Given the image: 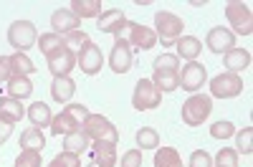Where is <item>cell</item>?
Wrapping results in <instances>:
<instances>
[{
  "label": "cell",
  "instance_id": "24",
  "mask_svg": "<svg viewBox=\"0 0 253 167\" xmlns=\"http://www.w3.org/2000/svg\"><path fill=\"white\" fill-rule=\"evenodd\" d=\"M0 114L8 117L13 124L20 122L26 117V109H23V104H20L18 99H10V96H0Z\"/></svg>",
  "mask_w": 253,
  "mask_h": 167
},
{
  "label": "cell",
  "instance_id": "30",
  "mask_svg": "<svg viewBox=\"0 0 253 167\" xmlns=\"http://www.w3.org/2000/svg\"><path fill=\"white\" fill-rule=\"evenodd\" d=\"M157 91H175L177 89V71H155V76L150 79Z\"/></svg>",
  "mask_w": 253,
  "mask_h": 167
},
{
  "label": "cell",
  "instance_id": "1",
  "mask_svg": "<svg viewBox=\"0 0 253 167\" xmlns=\"http://www.w3.org/2000/svg\"><path fill=\"white\" fill-rule=\"evenodd\" d=\"M155 36L162 41V46H175L177 43V38H182V28H185V23H182V18L180 15H175V13H170V10H157L155 13Z\"/></svg>",
  "mask_w": 253,
  "mask_h": 167
},
{
  "label": "cell",
  "instance_id": "5",
  "mask_svg": "<svg viewBox=\"0 0 253 167\" xmlns=\"http://www.w3.org/2000/svg\"><path fill=\"white\" fill-rule=\"evenodd\" d=\"M205 81H208V69L200 61H190L182 69H177V89H182V91L198 94Z\"/></svg>",
  "mask_w": 253,
  "mask_h": 167
},
{
  "label": "cell",
  "instance_id": "11",
  "mask_svg": "<svg viewBox=\"0 0 253 167\" xmlns=\"http://www.w3.org/2000/svg\"><path fill=\"white\" fill-rule=\"evenodd\" d=\"M76 66L86 74V76H94V74H99L101 71V66H104V56H101V48L96 46V43H89L84 46L79 53H76Z\"/></svg>",
  "mask_w": 253,
  "mask_h": 167
},
{
  "label": "cell",
  "instance_id": "29",
  "mask_svg": "<svg viewBox=\"0 0 253 167\" xmlns=\"http://www.w3.org/2000/svg\"><path fill=\"white\" fill-rule=\"evenodd\" d=\"M134 139H137V147H139V150H157V147H160V134H157V129H152V127L137 129Z\"/></svg>",
  "mask_w": 253,
  "mask_h": 167
},
{
  "label": "cell",
  "instance_id": "16",
  "mask_svg": "<svg viewBox=\"0 0 253 167\" xmlns=\"http://www.w3.org/2000/svg\"><path fill=\"white\" fill-rule=\"evenodd\" d=\"M89 150H91V157L99 167H114L119 162L117 144H112V142H94Z\"/></svg>",
  "mask_w": 253,
  "mask_h": 167
},
{
  "label": "cell",
  "instance_id": "12",
  "mask_svg": "<svg viewBox=\"0 0 253 167\" xmlns=\"http://www.w3.org/2000/svg\"><path fill=\"white\" fill-rule=\"evenodd\" d=\"M46 61H48V71L53 74V79H58V76H69V74L76 69V53L69 51L66 46L56 48L51 56H46Z\"/></svg>",
  "mask_w": 253,
  "mask_h": 167
},
{
  "label": "cell",
  "instance_id": "22",
  "mask_svg": "<svg viewBox=\"0 0 253 167\" xmlns=\"http://www.w3.org/2000/svg\"><path fill=\"white\" fill-rule=\"evenodd\" d=\"M101 0H71V13L81 20V18H99L101 10Z\"/></svg>",
  "mask_w": 253,
  "mask_h": 167
},
{
  "label": "cell",
  "instance_id": "3",
  "mask_svg": "<svg viewBox=\"0 0 253 167\" xmlns=\"http://www.w3.org/2000/svg\"><path fill=\"white\" fill-rule=\"evenodd\" d=\"M213 112V99L205 94H193L182 104V122L187 127H200V124Z\"/></svg>",
  "mask_w": 253,
  "mask_h": 167
},
{
  "label": "cell",
  "instance_id": "41",
  "mask_svg": "<svg viewBox=\"0 0 253 167\" xmlns=\"http://www.w3.org/2000/svg\"><path fill=\"white\" fill-rule=\"evenodd\" d=\"M142 150H126L122 155V167H142Z\"/></svg>",
  "mask_w": 253,
  "mask_h": 167
},
{
  "label": "cell",
  "instance_id": "39",
  "mask_svg": "<svg viewBox=\"0 0 253 167\" xmlns=\"http://www.w3.org/2000/svg\"><path fill=\"white\" fill-rule=\"evenodd\" d=\"M187 167H213V157H210L205 150H195L193 155H190Z\"/></svg>",
  "mask_w": 253,
  "mask_h": 167
},
{
  "label": "cell",
  "instance_id": "10",
  "mask_svg": "<svg viewBox=\"0 0 253 167\" xmlns=\"http://www.w3.org/2000/svg\"><path fill=\"white\" fill-rule=\"evenodd\" d=\"M109 69L114 74H126L132 69V46L126 43L124 36L114 38V46H112V53H109Z\"/></svg>",
  "mask_w": 253,
  "mask_h": 167
},
{
  "label": "cell",
  "instance_id": "9",
  "mask_svg": "<svg viewBox=\"0 0 253 167\" xmlns=\"http://www.w3.org/2000/svg\"><path fill=\"white\" fill-rule=\"evenodd\" d=\"M126 36V43H129L132 48H139V51H150V48H155V43H157V36H155V28H147V26H142V23H134V20H129L126 23V31H124Z\"/></svg>",
  "mask_w": 253,
  "mask_h": 167
},
{
  "label": "cell",
  "instance_id": "13",
  "mask_svg": "<svg viewBox=\"0 0 253 167\" xmlns=\"http://www.w3.org/2000/svg\"><path fill=\"white\" fill-rule=\"evenodd\" d=\"M126 23H129V20H126L124 10H117V8L104 10V13L96 18V28H99L101 33H112L114 38H117V36H124Z\"/></svg>",
  "mask_w": 253,
  "mask_h": 167
},
{
  "label": "cell",
  "instance_id": "31",
  "mask_svg": "<svg viewBox=\"0 0 253 167\" xmlns=\"http://www.w3.org/2000/svg\"><path fill=\"white\" fill-rule=\"evenodd\" d=\"M36 43H38V51L43 53V56H51L56 48H61V46H63V38H61V36H56V33L51 31V33H43V36H41V38L36 41Z\"/></svg>",
  "mask_w": 253,
  "mask_h": 167
},
{
  "label": "cell",
  "instance_id": "8",
  "mask_svg": "<svg viewBox=\"0 0 253 167\" xmlns=\"http://www.w3.org/2000/svg\"><path fill=\"white\" fill-rule=\"evenodd\" d=\"M210 94L215 99H233L238 94H243V79L238 74H220L215 79H210Z\"/></svg>",
  "mask_w": 253,
  "mask_h": 167
},
{
  "label": "cell",
  "instance_id": "21",
  "mask_svg": "<svg viewBox=\"0 0 253 167\" xmlns=\"http://www.w3.org/2000/svg\"><path fill=\"white\" fill-rule=\"evenodd\" d=\"M33 94V84L28 76H10L8 79V96L10 99H18V101H23Z\"/></svg>",
  "mask_w": 253,
  "mask_h": 167
},
{
  "label": "cell",
  "instance_id": "14",
  "mask_svg": "<svg viewBox=\"0 0 253 167\" xmlns=\"http://www.w3.org/2000/svg\"><path fill=\"white\" fill-rule=\"evenodd\" d=\"M205 46L213 51V53H225L230 48H236V36L230 33L228 28H223V26H215V28L208 31Z\"/></svg>",
  "mask_w": 253,
  "mask_h": 167
},
{
  "label": "cell",
  "instance_id": "2",
  "mask_svg": "<svg viewBox=\"0 0 253 167\" xmlns=\"http://www.w3.org/2000/svg\"><path fill=\"white\" fill-rule=\"evenodd\" d=\"M81 132L86 134L91 142H112V144L119 142L117 127L101 114H89L86 119H84V124H81Z\"/></svg>",
  "mask_w": 253,
  "mask_h": 167
},
{
  "label": "cell",
  "instance_id": "43",
  "mask_svg": "<svg viewBox=\"0 0 253 167\" xmlns=\"http://www.w3.org/2000/svg\"><path fill=\"white\" fill-rule=\"evenodd\" d=\"M10 76H13V74H10V61H8V56H0V84H8Z\"/></svg>",
  "mask_w": 253,
  "mask_h": 167
},
{
  "label": "cell",
  "instance_id": "4",
  "mask_svg": "<svg viewBox=\"0 0 253 167\" xmlns=\"http://www.w3.org/2000/svg\"><path fill=\"white\" fill-rule=\"evenodd\" d=\"M225 18L230 23V33H238V36H251L253 33V10L248 3H238V0H233V3L225 5Z\"/></svg>",
  "mask_w": 253,
  "mask_h": 167
},
{
  "label": "cell",
  "instance_id": "27",
  "mask_svg": "<svg viewBox=\"0 0 253 167\" xmlns=\"http://www.w3.org/2000/svg\"><path fill=\"white\" fill-rule=\"evenodd\" d=\"M20 147H23V150H33V152H41V150L46 147V137H43V132H41L38 127L26 129L23 134H20Z\"/></svg>",
  "mask_w": 253,
  "mask_h": 167
},
{
  "label": "cell",
  "instance_id": "28",
  "mask_svg": "<svg viewBox=\"0 0 253 167\" xmlns=\"http://www.w3.org/2000/svg\"><path fill=\"white\" fill-rule=\"evenodd\" d=\"M155 167H182V157L175 147H162L155 152Z\"/></svg>",
  "mask_w": 253,
  "mask_h": 167
},
{
  "label": "cell",
  "instance_id": "18",
  "mask_svg": "<svg viewBox=\"0 0 253 167\" xmlns=\"http://www.w3.org/2000/svg\"><path fill=\"white\" fill-rule=\"evenodd\" d=\"M177 58H185L187 64L190 61H198V56L203 53V43L195 38V36H182V38H177Z\"/></svg>",
  "mask_w": 253,
  "mask_h": 167
},
{
  "label": "cell",
  "instance_id": "7",
  "mask_svg": "<svg viewBox=\"0 0 253 167\" xmlns=\"http://www.w3.org/2000/svg\"><path fill=\"white\" fill-rule=\"evenodd\" d=\"M160 101H162V91H157V86L150 79H139L132 94V107L137 112H150L160 107Z\"/></svg>",
  "mask_w": 253,
  "mask_h": 167
},
{
  "label": "cell",
  "instance_id": "26",
  "mask_svg": "<svg viewBox=\"0 0 253 167\" xmlns=\"http://www.w3.org/2000/svg\"><path fill=\"white\" fill-rule=\"evenodd\" d=\"M8 61H10V74L13 76H31L36 71L28 53H13V56H8Z\"/></svg>",
  "mask_w": 253,
  "mask_h": 167
},
{
  "label": "cell",
  "instance_id": "20",
  "mask_svg": "<svg viewBox=\"0 0 253 167\" xmlns=\"http://www.w3.org/2000/svg\"><path fill=\"white\" fill-rule=\"evenodd\" d=\"M28 119H31V124L33 127H38V129H46V127H51V119H53V114H51V109H48V104H43V101H36V104H31L28 107Z\"/></svg>",
  "mask_w": 253,
  "mask_h": 167
},
{
  "label": "cell",
  "instance_id": "37",
  "mask_svg": "<svg viewBox=\"0 0 253 167\" xmlns=\"http://www.w3.org/2000/svg\"><path fill=\"white\" fill-rule=\"evenodd\" d=\"M233 134H236L233 122H215L213 127H210V137H213V139H228Z\"/></svg>",
  "mask_w": 253,
  "mask_h": 167
},
{
  "label": "cell",
  "instance_id": "15",
  "mask_svg": "<svg viewBox=\"0 0 253 167\" xmlns=\"http://www.w3.org/2000/svg\"><path fill=\"white\" fill-rule=\"evenodd\" d=\"M51 28L56 36H69L74 31H81V20L71 10H56L51 15Z\"/></svg>",
  "mask_w": 253,
  "mask_h": 167
},
{
  "label": "cell",
  "instance_id": "19",
  "mask_svg": "<svg viewBox=\"0 0 253 167\" xmlns=\"http://www.w3.org/2000/svg\"><path fill=\"white\" fill-rule=\"evenodd\" d=\"M74 91H76V84H74L71 76H58V79H53V84H51V96H53V101H58V104L71 101Z\"/></svg>",
  "mask_w": 253,
  "mask_h": 167
},
{
  "label": "cell",
  "instance_id": "23",
  "mask_svg": "<svg viewBox=\"0 0 253 167\" xmlns=\"http://www.w3.org/2000/svg\"><path fill=\"white\" fill-rule=\"evenodd\" d=\"M86 150H89V137L84 134L81 129L66 134V139H63V152H71V155L81 157V152H86Z\"/></svg>",
  "mask_w": 253,
  "mask_h": 167
},
{
  "label": "cell",
  "instance_id": "6",
  "mask_svg": "<svg viewBox=\"0 0 253 167\" xmlns=\"http://www.w3.org/2000/svg\"><path fill=\"white\" fill-rule=\"evenodd\" d=\"M38 41L36 26L31 20H13L8 28V43L15 48V53H26V48H31Z\"/></svg>",
  "mask_w": 253,
  "mask_h": 167
},
{
  "label": "cell",
  "instance_id": "33",
  "mask_svg": "<svg viewBox=\"0 0 253 167\" xmlns=\"http://www.w3.org/2000/svg\"><path fill=\"white\" fill-rule=\"evenodd\" d=\"M155 71H177L180 69V58L175 53H162L155 58V64H152Z\"/></svg>",
  "mask_w": 253,
  "mask_h": 167
},
{
  "label": "cell",
  "instance_id": "36",
  "mask_svg": "<svg viewBox=\"0 0 253 167\" xmlns=\"http://www.w3.org/2000/svg\"><path fill=\"white\" fill-rule=\"evenodd\" d=\"M236 139H238L236 152H243V155H251V152H253V127L241 129V132L236 134Z\"/></svg>",
  "mask_w": 253,
  "mask_h": 167
},
{
  "label": "cell",
  "instance_id": "35",
  "mask_svg": "<svg viewBox=\"0 0 253 167\" xmlns=\"http://www.w3.org/2000/svg\"><path fill=\"white\" fill-rule=\"evenodd\" d=\"M15 167H43V162H41V152L23 150L15 157Z\"/></svg>",
  "mask_w": 253,
  "mask_h": 167
},
{
  "label": "cell",
  "instance_id": "32",
  "mask_svg": "<svg viewBox=\"0 0 253 167\" xmlns=\"http://www.w3.org/2000/svg\"><path fill=\"white\" fill-rule=\"evenodd\" d=\"M86 43H89V33L86 31H74L69 36H63V46H66L69 51H74V53H79Z\"/></svg>",
  "mask_w": 253,
  "mask_h": 167
},
{
  "label": "cell",
  "instance_id": "44",
  "mask_svg": "<svg viewBox=\"0 0 253 167\" xmlns=\"http://www.w3.org/2000/svg\"><path fill=\"white\" fill-rule=\"evenodd\" d=\"M86 167H99V165H96V162H91V165H86Z\"/></svg>",
  "mask_w": 253,
  "mask_h": 167
},
{
  "label": "cell",
  "instance_id": "38",
  "mask_svg": "<svg viewBox=\"0 0 253 167\" xmlns=\"http://www.w3.org/2000/svg\"><path fill=\"white\" fill-rule=\"evenodd\" d=\"M48 167H81V157L71 152H61L48 162Z\"/></svg>",
  "mask_w": 253,
  "mask_h": 167
},
{
  "label": "cell",
  "instance_id": "17",
  "mask_svg": "<svg viewBox=\"0 0 253 167\" xmlns=\"http://www.w3.org/2000/svg\"><path fill=\"white\" fill-rule=\"evenodd\" d=\"M223 64L230 74H241L243 69L251 66V53L246 48H230L223 53Z\"/></svg>",
  "mask_w": 253,
  "mask_h": 167
},
{
  "label": "cell",
  "instance_id": "25",
  "mask_svg": "<svg viewBox=\"0 0 253 167\" xmlns=\"http://www.w3.org/2000/svg\"><path fill=\"white\" fill-rule=\"evenodd\" d=\"M76 129H81L79 127V122H74L66 112H61V114H56L53 119H51V132L56 134V137H66V134H71V132H76Z\"/></svg>",
  "mask_w": 253,
  "mask_h": 167
},
{
  "label": "cell",
  "instance_id": "34",
  "mask_svg": "<svg viewBox=\"0 0 253 167\" xmlns=\"http://www.w3.org/2000/svg\"><path fill=\"white\" fill-rule=\"evenodd\" d=\"M215 167H238V152L233 147H223L215 155Z\"/></svg>",
  "mask_w": 253,
  "mask_h": 167
},
{
  "label": "cell",
  "instance_id": "42",
  "mask_svg": "<svg viewBox=\"0 0 253 167\" xmlns=\"http://www.w3.org/2000/svg\"><path fill=\"white\" fill-rule=\"evenodd\" d=\"M10 134H13V122H10L8 117L0 114V147H3V144L8 142Z\"/></svg>",
  "mask_w": 253,
  "mask_h": 167
},
{
  "label": "cell",
  "instance_id": "40",
  "mask_svg": "<svg viewBox=\"0 0 253 167\" xmlns=\"http://www.w3.org/2000/svg\"><path fill=\"white\" fill-rule=\"evenodd\" d=\"M63 112H66L74 122H79V127H81V124H84V119H86L91 112L86 109V107H84V104H69V107L66 109H63Z\"/></svg>",
  "mask_w": 253,
  "mask_h": 167
}]
</instances>
